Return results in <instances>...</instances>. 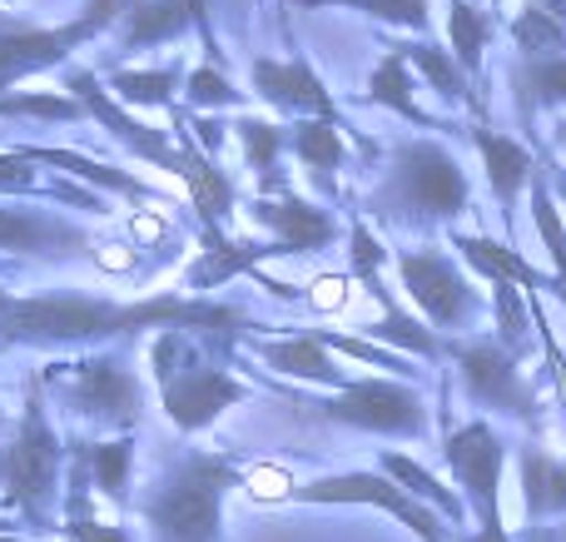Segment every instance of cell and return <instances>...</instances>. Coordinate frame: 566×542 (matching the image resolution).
I'll return each instance as SVG.
<instances>
[{
	"label": "cell",
	"instance_id": "obj_1",
	"mask_svg": "<svg viewBox=\"0 0 566 542\" xmlns=\"http://www.w3.org/2000/svg\"><path fill=\"white\" fill-rule=\"evenodd\" d=\"M165 329H185L189 338H205L214 348H234L259 324L244 309L195 294L109 299L85 289H50V294H6L0 304V348H90L109 338L165 334Z\"/></svg>",
	"mask_w": 566,
	"mask_h": 542
},
{
	"label": "cell",
	"instance_id": "obj_2",
	"mask_svg": "<svg viewBox=\"0 0 566 542\" xmlns=\"http://www.w3.org/2000/svg\"><path fill=\"white\" fill-rule=\"evenodd\" d=\"M378 225L392 229H442L452 219H462L472 209V185H468V169L458 165L442 139L418 135V139H398L388 159V175L382 185L363 199Z\"/></svg>",
	"mask_w": 566,
	"mask_h": 542
},
{
	"label": "cell",
	"instance_id": "obj_3",
	"mask_svg": "<svg viewBox=\"0 0 566 542\" xmlns=\"http://www.w3.org/2000/svg\"><path fill=\"white\" fill-rule=\"evenodd\" d=\"M234 454H185L169 463L149 503L139 508L155 542H219L224 493L239 483Z\"/></svg>",
	"mask_w": 566,
	"mask_h": 542
},
{
	"label": "cell",
	"instance_id": "obj_4",
	"mask_svg": "<svg viewBox=\"0 0 566 542\" xmlns=\"http://www.w3.org/2000/svg\"><path fill=\"white\" fill-rule=\"evenodd\" d=\"M149 364H155V384H159V404H165L169 424L179 434H205L234 404H244L249 388L239 384L234 374L214 368L205 354L195 348V338L185 329H165L155 334V348H149Z\"/></svg>",
	"mask_w": 566,
	"mask_h": 542
},
{
	"label": "cell",
	"instance_id": "obj_5",
	"mask_svg": "<svg viewBox=\"0 0 566 542\" xmlns=\"http://www.w3.org/2000/svg\"><path fill=\"white\" fill-rule=\"evenodd\" d=\"M60 483V438L45 414V378L25 384V414L6 448H0V498L30 523V533L50 528V508H55Z\"/></svg>",
	"mask_w": 566,
	"mask_h": 542
},
{
	"label": "cell",
	"instance_id": "obj_6",
	"mask_svg": "<svg viewBox=\"0 0 566 542\" xmlns=\"http://www.w3.org/2000/svg\"><path fill=\"white\" fill-rule=\"evenodd\" d=\"M129 6H135V0H85V10H80L75 20H65V25H30V20H15L0 10V100H6L20 80L65 65L80 45L99 40L105 30H115Z\"/></svg>",
	"mask_w": 566,
	"mask_h": 542
},
{
	"label": "cell",
	"instance_id": "obj_7",
	"mask_svg": "<svg viewBox=\"0 0 566 542\" xmlns=\"http://www.w3.org/2000/svg\"><path fill=\"white\" fill-rule=\"evenodd\" d=\"M398 264V284L408 294V304L422 314V324L432 334H452L462 338L472 324L482 319V289L472 284V274L438 244H412L392 254Z\"/></svg>",
	"mask_w": 566,
	"mask_h": 542
},
{
	"label": "cell",
	"instance_id": "obj_8",
	"mask_svg": "<svg viewBox=\"0 0 566 542\" xmlns=\"http://www.w3.org/2000/svg\"><path fill=\"white\" fill-rule=\"evenodd\" d=\"M442 358L458 364V378L478 408H492L502 418L532 424L537 418V388L522 378V358H512L492 334H462L442 344Z\"/></svg>",
	"mask_w": 566,
	"mask_h": 542
},
{
	"label": "cell",
	"instance_id": "obj_9",
	"mask_svg": "<svg viewBox=\"0 0 566 542\" xmlns=\"http://www.w3.org/2000/svg\"><path fill=\"white\" fill-rule=\"evenodd\" d=\"M313 408L328 424L363 428V434L428 438V404H422L418 384H408V378H348L338 394Z\"/></svg>",
	"mask_w": 566,
	"mask_h": 542
},
{
	"label": "cell",
	"instance_id": "obj_10",
	"mask_svg": "<svg viewBox=\"0 0 566 542\" xmlns=\"http://www.w3.org/2000/svg\"><path fill=\"white\" fill-rule=\"evenodd\" d=\"M289 503H323V508H338V503H358V508H378V513L398 518L418 542H452L448 523H442L432 508H422L412 493H402L388 473H333V478H313V483L289 488Z\"/></svg>",
	"mask_w": 566,
	"mask_h": 542
},
{
	"label": "cell",
	"instance_id": "obj_11",
	"mask_svg": "<svg viewBox=\"0 0 566 542\" xmlns=\"http://www.w3.org/2000/svg\"><path fill=\"white\" fill-rule=\"evenodd\" d=\"M70 374V404L105 428H135L145 418V388L135 368L115 354H85L75 364H60Z\"/></svg>",
	"mask_w": 566,
	"mask_h": 542
},
{
	"label": "cell",
	"instance_id": "obj_12",
	"mask_svg": "<svg viewBox=\"0 0 566 542\" xmlns=\"http://www.w3.org/2000/svg\"><path fill=\"white\" fill-rule=\"evenodd\" d=\"M60 90H65V95H75L80 105H85V119H99V125L109 129V139H119V145H125L135 159H145V165H155V169H169V175H185V149H179V139L165 135V129L139 125L135 115H125V110H119V100L99 85L95 70H75V65H70L65 80H60Z\"/></svg>",
	"mask_w": 566,
	"mask_h": 542
},
{
	"label": "cell",
	"instance_id": "obj_13",
	"mask_svg": "<svg viewBox=\"0 0 566 542\" xmlns=\"http://www.w3.org/2000/svg\"><path fill=\"white\" fill-rule=\"evenodd\" d=\"M442 463L452 468L458 488L468 493L472 513H478L482 523H502L497 493H502V463H507V444L492 434L488 418H472V424L452 428V434L442 438Z\"/></svg>",
	"mask_w": 566,
	"mask_h": 542
},
{
	"label": "cell",
	"instance_id": "obj_14",
	"mask_svg": "<svg viewBox=\"0 0 566 542\" xmlns=\"http://www.w3.org/2000/svg\"><path fill=\"white\" fill-rule=\"evenodd\" d=\"M249 80H254V95L264 105H274L279 115H293V119H338V100H333L328 80L308 65L303 55H289V60H269L259 55L249 65Z\"/></svg>",
	"mask_w": 566,
	"mask_h": 542
},
{
	"label": "cell",
	"instance_id": "obj_15",
	"mask_svg": "<svg viewBox=\"0 0 566 542\" xmlns=\"http://www.w3.org/2000/svg\"><path fill=\"white\" fill-rule=\"evenodd\" d=\"M472 149H478V159H482V175H488V189H492V199H497L502 229H507V244H512V239H517V205L532 189V179L542 175V165L517 135L492 129L488 119L472 125Z\"/></svg>",
	"mask_w": 566,
	"mask_h": 542
},
{
	"label": "cell",
	"instance_id": "obj_16",
	"mask_svg": "<svg viewBox=\"0 0 566 542\" xmlns=\"http://www.w3.org/2000/svg\"><path fill=\"white\" fill-rule=\"evenodd\" d=\"M0 249L20 259H80L90 254V234L75 219L55 215V209H30L15 199H0Z\"/></svg>",
	"mask_w": 566,
	"mask_h": 542
},
{
	"label": "cell",
	"instance_id": "obj_17",
	"mask_svg": "<svg viewBox=\"0 0 566 542\" xmlns=\"http://www.w3.org/2000/svg\"><path fill=\"white\" fill-rule=\"evenodd\" d=\"M249 215L274 234L269 239L274 259L323 254V249H333V239H338V219H333V209L313 205V199H298V195H274V199L259 195L254 205H249Z\"/></svg>",
	"mask_w": 566,
	"mask_h": 542
},
{
	"label": "cell",
	"instance_id": "obj_18",
	"mask_svg": "<svg viewBox=\"0 0 566 542\" xmlns=\"http://www.w3.org/2000/svg\"><path fill=\"white\" fill-rule=\"evenodd\" d=\"M448 244L462 254V264H472L488 284H517L527 299L537 294H557V279L537 274L507 239H488V234H448Z\"/></svg>",
	"mask_w": 566,
	"mask_h": 542
},
{
	"label": "cell",
	"instance_id": "obj_19",
	"mask_svg": "<svg viewBox=\"0 0 566 542\" xmlns=\"http://www.w3.org/2000/svg\"><path fill=\"white\" fill-rule=\"evenodd\" d=\"M348 125L338 119H293L289 125V149L293 159L303 165V175L318 185L323 199L338 195V169L348 165Z\"/></svg>",
	"mask_w": 566,
	"mask_h": 542
},
{
	"label": "cell",
	"instance_id": "obj_20",
	"mask_svg": "<svg viewBox=\"0 0 566 542\" xmlns=\"http://www.w3.org/2000/svg\"><path fill=\"white\" fill-rule=\"evenodd\" d=\"M175 139H179V149H185V185H189V199H195V215H199V225H205V234H224V219H229V209L239 205V189H234V179L224 175V169L214 165V159L205 155V149L189 139V129H179L175 125Z\"/></svg>",
	"mask_w": 566,
	"mask_h": 542
},
{
	"label": "cell",
	"instance_id": "obj_21",
	"mask_svg": "<svg viewBox=\"0 0 566 542\" xmlns=\"http://www.w3.org/2000/svg\"><path fill=\"white\" fill-rule=\"evenodd\" d=\"M363 105L388 110V115L408 119V125L428 129V135H442V129H448V119L428 115V110L418 105V95H412V65H408V55L398 50V40H392V45L382 50V60L373 65L368 90H363Z\"/></svg>",
	"mask_w": 566,
	"mask_h": 542
},
{
	"label": "cell",
	"instance_id": "obj_22",
	"mask_svg": "<svg viewBox=\"0 0 566 542\" xmlns=\"http://www.w3.org/2000/svg\"><path fill=\"white\" fill-rule=\"evenodd\" d=\"M195 30V15H189L185 0H135L119 20V60L129 55H145V50H159V45H175Z\"/></svg>",
	"mask_w": 566,
	"mask_h": 542
},
{
	"label": "cell",
	"instance_id": "obj_23",
	"mask_svg": "<svg viewBox=\"0 0 566 542\" xmlns=\"http://www.w3.org/2000/svg\"><path fill=\"white\" fill-rule=\"evenodd\" d=\"M259 358H264L274 374H289V378H298V384H323V388H333V394L348 384V374L338 368L333 348L323 344L313 329L289 334V338H264V344H259Z\"/></svg>",
	"mask_w": 566,
	"mask_h": 542
},
{
	"label": "cell",
	"instance_id": "obj_24",
	"mask_svg": "<svg viewBox=\"0 0 566 542\" xmlns=\"http://www.w3.org/2000/svg\"><path fill=\"white\" fill-rule=\"evenodd\" d=\"M522 473V508H527V528H542L547 518H566V458L547 448L527 444L517 458Z\"/></svg>",
	"mask_w": 566,
	"mask_h": 542
},
{
	"label": "cell",
	"instance_id": "obj_25",
	"mask_svg": "<svg viewBox=\"0 0 566 542\" xmlns=\"http://www.w3.org/2000/svg\"><path fill=\"white\" fill-rule=\"evenodd\" d=\"M398 50L408 55V65L438 90V100H448L452 110H478L482 115V95H478V80L452 60L448 45H432V40H398Z\"/></svg>",
	"mask_w": 566,
	"mask_h": 542
},
{
	"label": "cell",
	"instance_id": "obj_26",
	"mask_svg": "<svg viewBox=\"0 0 566 542\" xmlns=\"http://www.w3.org/2000/svg\"><path fill=\"white\" fill-rule=\"evenodd\" d=\"M507 80H512V105H517L522 129L537 125L542 110H566V55L517 60Z\"/></svg>",
	"mask_w": 566,
	"mask_h": 542
},
{
	"label": "cell",
	"instance_id": "obj_27",
	"mask_svg": "<svg viewBox=\"0 0 566 542\" xmlns=\"http://www.w3.org/2000/svg\"><path fill=\"white\" fill-rule=\"evenodd\" d=\"M363 289H368L373 299L382 304V319L368 329L373 334V344H392V348H408V354H418V358H442V338L432 334L422 319H412L408 309L392 299V289L382 284V274H368V279H358Z\"/></svg>",
	"mask_w": 566,
	"mask_h": 542
},
{
	"label": "cell",
	"instance_id": "obj_28",
	"mask_svg": "<svg viewBox=\"0 0 566 542\" xmlns=\"http://www.w3.org/2000/svg\"><path fill=\"white\" fill-rule=\"evenodd\" d=\"M185 60H169V65H149V70H129L115 65L109 70V90H115L119 105L129 110H175V90L185 80Z\"/></svg>",
	"mask_w": 566,
	"mask_h": 542
},
{
	"label": "cell",
	"instance_id": "obj_29",
	"mask_svg": "<svg viewBox=\"0 0 566 542\" xmlns=\"http://www.w3.org/2000/svg\"><path fill=\"white\" fill-rule=\"evenodd\" d=\"M234 135H239V149H244V165L259 175V189H264V199L289 195V189H283V175H279V159H283V149H289V129L274 125V119L244 115L234 125Z\"/></svg>",
	"mask_w": 566,
	"mask_h": 542
},
{
	"label": "cell",
	"instance_id": "obj_30",
	"mask_svg": "<svg viewBox=\"0 0 566 542\" xmlns=\"http://www.w3.org/2000/svg\"><path fill=\"white\" fill-rule=\"evenodd\" d=\"M497 35V15L478 0H448V50L472 80H482V55Z\"/></svg>",
	"mask_w": 566,
	"mask_h": 542
},
{
	"label": "cell",
	"instance_id": "obj_31",
	"mask_svg": "<svg viewBox=\"0 0 566 542\" xmlns=\"http://www.w3.org/2000/svg\"><path fill=\"white\" fill-rule=\"evenodd\" d=\"M378 473H388L392 483L402 488V493H412L422 508H432L442 523H452V528L468 523V503H462L452 488H442L438 478H432L428 468L418 463V458H408V454H382V468H378Z\"/></svg>",
	"mask_w": 566,
	"mask_h": 542
},
{
	"label": "cell",
	"instance_id": "obj_32",
	"mask_svg": "<svg viewBox=\"0 0 566 542\" xmlns=\"http://www.w3.org/2000/svg\"><path fill=\"white\" fill-rule=\"evenodd\" d=\"M75 463L85 468V478L109 498V503H125L129 498V473H135V444H129V438L75 444Z\"/></svg>",
	"mask_w": 566,
	"mask_h": 542
},
{
	"label": "cell",
	"instance_id": "obj_33",
	"mask_svg": "<svg viewBox=\"0 0 566 542\" xmlns=\"http://www.w3.org/2000/svg\"><path fill=\"white\" fill-rule=\"evenodd\" d=\"M20 155L35 159V165H60V169H70V175L90 179V185H99V189H115V195H125V199H155V189H149L145 179L125 175V169L95 165V159L75 155V149H50V145H40V149H35V145H20Z\"/></svg>",
	"mask_w": 566,
	"mask_h": 542
},
{
	"label": "cell",
	"instance_id": "obj_34",
	"mask_svg": "<svg viewBox=\"0 0 566 542\" xmlns=\"http://www.w3.org/2000/svg\"><path fill=\"white\" fill-rule=\"evenodd\" d=\"M512 45L522 50V60H547V55H566V15L547 10L542 0H527L512 20Z\"/></svg>",
	"mask_w": 566,
	"mask_h": 542
},
{
	"label": "cell",
	"instance_id": "obj_35",
	"mask_svg": "<svg viewBox=\"0 0 566 542\" xmlns=\"http://www.w3.org/2000/svg\"><path fill=\"white\" fill-rule=\"evenodd\" d=\"M532 225H537L542 244H547V254H552V279H557V299L566 304V219H562L557 195H552L547 169H542V175L532 179Z\"/></svg>",
	"mask_w": 566,
	"mask_h": 542
},
{
	"label": "cell",
	"instance_id": "obj_36",
	"mask_svg": "<svg viewBox=\"0 0 566 542\" xmlns=\"http://www.w3.org/2000/svg\"><path fill=\"white\" fill-rule=\"evenodd\" d=\"M0 119H45V125H80L85 105L65 90H10L0 100Z\"/></svg>",
	"mask_w": 566,
	"mask_h": 542
},
{
	"label": "cell",
	"instance_id": "obj_37",
	"mask_svg": "<svg viewBox=\"0 0 566 542\" xmlns=\"http://www.w3.org/2000/svg\"><path fill=\"white\" fill-rule=\"evenodd\" d=\"M298 6L358 10V15H373V20H382V25L412 30V35H428L432 30V0H298Z\"/></svg>",
	"mask_w": 566,
	"mask_h": 542
},
{
	"label": "cell",
	"instance_id": "obj_38",
	"mask_svg": "<svg viewBox=\"0 0 566 542\" xmlns=\"http://www.w3.org/2000/svg\"><path fill=\"white\" fill-rule=\"evenodd\" d=\"M85 488H90L85 468H75V478H70V508H65V538L70 542H129V533L119 523H99V518H90Z\"/></svg>",
	"mask_w": 566,
	"mask_h": 542
},
{
	"label": "cell",
	"instance_id": "obj_39",
	"mask_svg": "<svg viewBox=\"0 0 566 542\" xmlns=\"http://www.w3.org/2000/svg\"><path fill=\"white\" fill-rule=\"evenodd\" d=\"M185 95H189V105H195V115H205V110H229V105H239V90H234V80L224 75L219 65H195L185 75Z\"/></svg>",
	"mask_w": 566,
	"mask_h": 542
},
{
	"label": "cell",
	"instance_id": "obj_40",
	"mask_svg": "<svg viewBox=\"0 0 566 542\" xmlns=\"http://www.w3.org/2000/svg\"><path fill=\"white\" fill-rule=\"evenodd\" d=\"M388 249H382V239L368 229V219H353L348 229V274L353 279H368V274H382V264H388Z\"/></svg>",
	"mask_w": 566,
	"mask_h": 542
},
{
	"label": "cell",
	"instance_id": "obj_41",
	"mask_svg": "<svg viewBox=\"0 0 566 542\" xmlns=\"http://www.w3.org/2000/svg\"><path fill=\"white\" fill-rule=\"evenodd\" d=\"M0 195L6 199H25V195H45L35 175V159H25L20 149H0Z\"/></svg>",
	"mask_w": 566,
	"mask_h": 542
},
{
	"label": "cell",
	"instance_id": "obj_42",
	"mask_svg": "<svg viewBox=\"0 0 566 542\" xmlns=\"http://www.w3.org/2000/svg\"><path fill=\"white\" fill-rule=\"evenodd\" d=\"M185 6H189V15H195V30H199V45H205V60L224 70V50H219L214 20H209V0H185Z\"/></svg>",
	"mask_w": 566,
	"mask_h": 542
},
{
	"label": "cell",
	"instance_id": "obj_43",
	"mask_svg": "<svg viewBox=\"0 0 566 542\" xmlns=\"http://www.w3.org/2000/svg\"><path fill=\"white\" fill-rule=\"evenodd\" d=\"M468 542H512V533H507V523H478V533Z\"/></svg>",
	"mask_w": 566,
	"mask_h": 542
},
{
	"label": "cell",
	"instance_id": "obj_44",
	"mask_svg": "<svg viewBox=\"0 0 566 542\" xmlns=\"http://www.w3.org/2000/svg\"><path fill=\"white\" fill-rule=\"evenodd\" d=\"M552 195H557V205H566V159H562V169H552Z\"/></svg>",
	"mask_w": 566,
	"mask_h": 542
},
{
	"label": "cell",
	"instance_id": "obj_45",
	"mask_svg": "<svg viewBox=\"0 0 566 542\" xmlns=\"http://www.w3.org/2000/svg\"><path fill=\"white\" fill-rule=\"evenodd\" d=\"M6 528H10V523H6V518H0V538H6Z\"/></svg>",
	"mask_w": 566,
	"mask_h": 542
},
{
	"label": "cell",
	"instance_id": "obj_46",
	"mask_svg": "<svg viewBox=\"0 0 566 542\" xmlns=\"http://www.w3.org/2000/svg\"><path fill=\"white\" fill-rule=\"evenodd\" d=\"M6 294H10V289H0V304H6Z\"/></svg>",
	"mask_w": 566,
	"mask_h": 542
},
{
	"label": "cell",
	"instance_id": "obj_47",
	"mask_svg": "<svg viewBox=\"0 0 566 542\" xmlns=\"http://www.w3.org/2000/svg\"><path fill=\"white\" fill-rule=\"evenodd\" d=\"M0 542H20V538H0Z\"/></svg>",
	"mask_w": 566,
	"mask_h": 542
},
{
	"label": "cell",
	"instance_id": "obj_48",
	"mask_svg": "<svg viewBox=\"0 0 566 542\" xmlns=\"http://www.w3.org/2000/svg\"><path fill=\"white\" fill-rule=\"evenodd\" d=\"M0 424H6V414H0Z\"/></svg>",
	"mask_w": 566,
	"mask_h": 542
}]
</instances>
